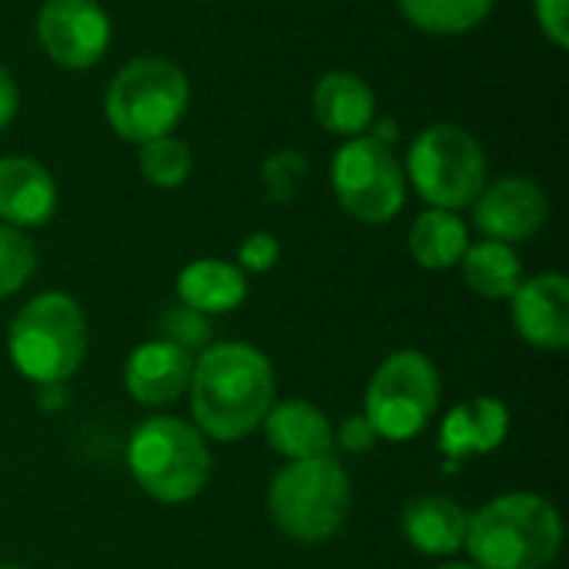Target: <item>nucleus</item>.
<instances>
[{"label":"nucleus","mask_w":569,"mask_h":569,"mask_svg":"<svg viewBox=\"0 0 569 569\" xmlns=\"http://www.w3.org/2000/svg\"><path fill=\"white\" fill-rule=\"evenodd\" d=\"M187 393L193 427L210 440L237 443L277 403V373L250 343H213L193 360Z\"/></svg>","instance_id":"f257e3e1"},{"label":"nucleus","mask_w":569,"mask_h":569,"mask_svg":"<svg viewBox=\"0 0 569 569\" xmlns=\"http://www.w3.org/2000/svg\"><path fill=\"white\" fill-rule=\"evenodd\" d=\"M463 547L477 569H547L560 557L563 520L537 493H503L470 513Z\"/></svg>","instance_id":"f03ea898"},{"label":"nucleus","mask_w":569,"mask_h":569,"mask_svg":"<svg viewBox=\"0 0 569 569\" xmlns=\"http://www.w3.org/2000/svg\"><path fill=\"white\" fill-rule=\"evenodd\" d=\"M127 467L133 483L157 503H190L210 483L207 437L180 417H147L127 440Z\"/></svg>","instance_id":"7ed1b4c3"},{"label":"nucleus","mask_w":569,"mask_h":569,"mask_svg":"<svg viewBox=\"0 0 569 569\" xmlns=\"http://www.w3.org/2000/svg\"><path fill=\"white\" fill-rule=\"evenodd\" d=\"M90 330L70 293L47 290L20 307L7 330V353L20 377L57 387L70 380L87 357Z\"/></svg>","instance_id":"20e7f679"},{"label":"nucleus","mask_w":569,"mask_h":569,"mask_svg":"<svg viewBox=\"0 0 569 569\" xmlns=\"http://www.w3.org/2000/svg\"><path fill=\"white\" fill-rule=\"evenodd\" d=\"M350 477L333 457L290 460L267 490L270 523L293 543H323L347 523Z\"/></svg>","instance_id":"39448f33"},{"label":"nucleus","mask_w":569,"mask_h":569,"mask_svg":"<svg viewBox=\"0 0 569 569\" xmlns=\"http://www.w3.org/2000/svg\"><path fill=\"white\" fill-rule=\"evenodd\" d=\"M190 103L187 73L167 57H133L107 83L103 113L117 137L147 143L173 133Z\"/></svg>","instance_id":"423d86ee"},{"label":"nucleus","mask_w":569,"mask_h":569,"mask_svg":"<svg viewBox=\"0 0 569 569\" xmlns=\"http://www.w3.org/2000/svg\"><path fill=\"white\" fill-rule=\"evenodd\" d=\"M487 150L460 123L423 127L407 150L403 173L407 183L427 207L463 210L487 187Z\"/></svg>","instance_id":"0eeeda50"},{"label":"nucleus","mask_w":569,"mask_h":569,"mask_svg":"<svg viewBox=\"0 0 569 569\" xmlns=\"http://www.w3.org/2000/svg\"><path fill=\"white\" fill-rule=\"evenodd\" d=\"M440 370L420 350L390 353L370 377L363 417L377 440L407 443L420 437L440 410Z\"/></svg>","instance_id":"6e6552de"},{"label":"nucleus","mask_w":569,"mask_h":569,"mask_svg":"<svg viewBox=\"0 0 569 569\" xmlns=\"http://www.w3.org/2000/svg\"><path fill=\"white\" fill-rule=\"evenodd\" d=\"M330 187L340 207L360 223H390L407 203V173L393 147L370 133L350 137L330 160Z\"/></svg>","instance_id":"1a4fd4ad"},{"label":"nucleus","mask_w":569,"mask_h":569,"mask_svg":"<svg viewBox=\"0 0 569 569\" xmlns=\"http://www.w3.org/2000/svg\"><path fill=\"white\" fill-rule=\"evenodd\" d=\"M40 50L63 70H90L103 60L113 23L97 0H43L33 20Z\"/></svg>","instance_id":"9d476101"},{"label":"nucleus","mask_w":569,"mask_h":569,"mask_svg":"<svg viewBox=\"0 0 569 569\" xmlns=\"http://www.w3.org/2000/svg\"><path fill=\"white\" fill-rule=\"evenodd\" d=\"M470 207H473V223L483 233V240H500L510 247L537 237L550 217V200L543 187L517 173L487 183Z\"/></svg>","instance_id":"9b49d317"},{"label":"nucleus","mask_w":569,"mask_h":569,"mask_svg":"<svg viewBox=\"0 0 569 569\" xmlns=\"http://www.w3.org/2000/svg\"><path fill=\"white\" fill-rule=\"evenodd\" d=\"M517 333L540 350H563L569 343V280L557 270L523 277L510 297Z\"/></svg>","instance_id":"f8f14e48"},{"label":"nucleus","mask_w":569,"mask_h":569,"mask_svg":"<svg viewBox=\"0 0 569 569\" xmlns=\"http://www.w3.org/2000/svg\"><path fill=\"white\" fill-rule=\"evenodd\" d=\"M190 373H193V353L160 337L130 350L123 363V387L140 407H167L187 393Z\"/></svg>","instance_id":"ddd939ff"},{"label":"nucleus","mask_w":569,"mask_h":569,"mask_svg":"<svg viewBox=\"0 0 569 569\" xmlns=\"http://www.w3.org/2000/svg\"><path fill=\"white\" fill-rule=\"evenodd\" d=\"M60 203L53 173L23 153L0 157V223L17 230L43 227Z\"/></svg>","instance_id":"4468645a"},{"label":"nucleus","mask_w":569,"mask_h":569,"mask_svg":"<svg viewBox=\"0 0 569 569\" xmlns=\"http://www.w3.org/2000/svg\"><path fill=\"white\" fill-rule=\"evenodd\" d=\"M510 433V410L497 397H473L467 403H457L437 433L440 453L447 460H467L493 453Z\"/></svg>","instance_id":"2eb2a0df"},{"label":"nucleus","mask_w":569,"mask_h":569,"mask_svg":"<svg viewBox=\"0 0 569 569\" xmlns=\"http://www.w3.org/2000/svg\"><path fill=\"white\" fill-rule=\"evenodd\" d=\"M263 437L267 447L287 460H313L330 457L337 433L327 413L310 400H283L273 403L263 417Z\"/></svg>","instance_id":"dca6fc26"},{"label":"nucleus","mask_w":569,"mask_h":569,"mask_svg":"<svg viewBox=\"0 0 569 569\" xmlns=\"http://www.w3.org/2000/svg\"><path fill=\"white\" fill-rule=\"evenodd\" d=\"M313 117L333 137H360L377 120V97L353 70H327L313 87Z\"/></svg>","instance_id":"f3484780"},{"label":"nucleus","mask_w":569,"mask_h":569,"mask_svg":"<svg viewBox=\"0 0 569 569\" xmlns=\"http://www.w3.org/2000/svg\"><path fill=\"white\" fill-rule=\"evenodd\" d=\"M250 280L237 263H227L220 257H200L190 260L180 277H177V297L180 307L213 317V313H230L247 300Z\"/></svg>","instance_id":"a211bd4d"},{"label":"nucleus","mask_w":569,"mask_h":569,"mask_svg":"<svg viewBox=\"0 0 569 569\" xmlns=\"http://www.w3.org/2000/svg\"><path fill=\"white\" fill-rule=\"evenodd\" d=\"M467 523H470V513L460 503H453L450 497H433V493L417 497L400 517V530L407 543L423 557H453L457 550H463Z\"/></svg>","instance_id":"6ab92c4d"},{"label":"nucleus","mask_w":569,"mask_h":569,"mask_svg":"<svg viewBox=\"0 0 569 569\" xmlns=\"http://www.w3.org/2000/svg\"><path fill=\"white\" fill-rule=\"evenodd\" d=\"M410 257L423 267V270H450L460 263V257L470 247V230L463 223V217L457 210H437L427 207L413 227H410Z\"/></svg>","instance_id":"aec40b11"},{"label":"nucleus","mask_w":569,"mask_h":569,"mask_svg":"<svg viewBox=\"0 0 569 569\" xmlns=\"http://www.w3.org/2000/svg\"><path fill=\"white\" fill-rule=\"evenodd\" d=\"M457 267L463 270V283L483 300H510L523 280L520 253L500 240L470 243Z\"/></svg>","instance_id":"412c9836"},{"label":"nucleus","mask_w":569,"mask_h":569,"mask_svg":"<svg viewBox=\"0 0 569 569\" xmlns=\"http://www.w3.org/2000/svg\"><path fill=\"white\" fill-rule=\"evenodd\" d=\"M497 0H397L403 20L430 37H460L477 30Z\"/></svg>","instance_id":"4be33fe9"},{"label":"nucleus","mask_w":569,"mask_h":569,"mask_svg":"<svg viewBox=\"0 0 569 569\" xmlns=\"http://www.w3.org/2000/svg\"><path fill=\"white\" fill-rule=\"evenodd\" d=\"M137 167L143 173V180L157 190H177L187 183L190 170H193V153L190 147L173 137V133H163V137H153L147 143H140V157H137Z\"/></svg>","instance_id":"5701e85b"},{"label":"nucleus","mask_w":569,"mask_h":569,"mask_svg":"<svg viewBox=\"0 0 569 569\" xmlns=\"http://www.w3.org/2000/svg\"><path fill=\"white\" fill-rule=\"evenodd\" d=\"M33 270H37V250L30 237L17 227L0 223V300L23 290Z\"/></svg>","instance_id":"b1692460"},{"label":"nucleus","mask_w":569,"mask_h":569,"mask_svg":"<svg viewBox=\"0 0 569 569\" xmlns=\"http://www.w3.org/2000/svg\"><path fill=\"white\" fill-rule=\"evenodd\" d=\"M307 180V157L293 147L273 150L260 167V183L273 203H290L300 197Z\"/></svg>","instance_id":"393cba45"},{"label":"nucleus","mask_w":569,"mask_h":569,"mask_svg":"<svg viewBox=\"0 0 569 569\" xmlns=\"http://www.w3.org/2000/svg\"><path fill=\"white\" fill-rule=\"evenodd\" d=\"M277 260H280V240L267 230L250 233L237 250V267L243 273H267L277 267Z\"/></svg>","instance_id":"a878e982"},{"label":"nucleus","mask_w":569,"mask_h":569,"mask_svg":"<svg viewBox=\"0 0 569 569\" xmlns=\"http://www.w3.org/2000/svg\"><path fill=\"white\" fill-rule=\"evenodd\" d=\"M163 337L190 350L193 343H207L210 340V323H207L203 313H193V310L180 307V310L163 317Z\"/></svg>","instance_id":"bb28decb"},{"label":"nucleus","mask_w":569,"mask_h":569,"mask_svg":"<svg viewBox=\"0 0 569 569\" xmlns=\"http://www.w3.org/2000/svg\"><path fill=\"white\" fill-rule=\"evenodd\" d=\"M533 17L540 33L557 47H569V0H533Z\"/></svg>","instance_id":"cd10ccee"},{"label":"nucleus","mask_w":569,"mask_h":569,"mask_svg":"<svg viewBox=\"0 0 569 569\" xmlns=\"http://www.w3.org/2000/svg\"><path fill=\"white\" fill-rule=\"evenodd\" d=\"M17 110H20V87L13 80L10 67L0 63V130H7L13 123Z\"/></svg>","instance_id":"c85d7f7f"},{"label":"nucleus","mask_w":569,"mask_h":569,"mask_svg":"<svg viewBox=\"0 0 569 569\" xmlns=\"http://www.w3.org/2000/svg\"><path fill=\"white\" fill-rule=\"evenodd\" d=\"M337 440H340L347 450H367V447L377 443V433H373V427L367 423V417H360V420H347Z\"/></svg>","instance_id":"c756f323"},{"label":"nucleus","mask_w":569,"mask_h":569,"mask_svg":"<svg viewBox=\"0 0 569 569\" xmlns=\"http://www.w3.org/2000/svg\"><path fill=\"white\" fill-rule=\"evenodd\" d=\"M437 569H477L473 563H443V567H437Z\"/></svg>","instance_id":"7c9ffc66"},{"label":"nucleus","mask_w":569,"mask_h":569,"mask_svg":"<svg viewBox=\"0 0 569 569\" xmlns=\"http://www.w3.org/2000/svg\"><path fill=\"white\" fill-rule=\"evenodd\" d=\"M0 569H27V567H13V563H3V567Z\"/></svg>","instance_id":"2f4dec72"}]
</instances>
